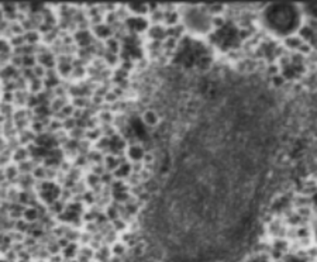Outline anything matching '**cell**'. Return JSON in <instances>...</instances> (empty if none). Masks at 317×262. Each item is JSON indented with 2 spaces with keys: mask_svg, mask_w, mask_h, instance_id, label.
<instances>
[{
  "mask_svg": "<svg viewBox=\"0 0 317 262\" xmlns=\"http://www.w3.org/2000/svg\"><path fill=\"white\" fill-rule=\"evenodd\" d=\"M141 123L148 128H157L161 124V116L155 109H145L140 116Z\"/></svg>",
  "mask_w": 317,
  "mask_h": 262,
  "instance_id": "6da1fadb",
  "label": "cell"
},
{
  "mask_svg": "<svg viewBox=\"0 0 317 262\" xmlns=\"http://www.w3.org/2000/svg\"><path fill=\"white\" fill-rule=\"evenodd\" d=\"M10 42L6 40H0V55L2 54H9V51H10Z\"/></svg>",
  "mask_w": 317,
  "mask_h": 262,
  "instance_id": "7a4b0ae2",
  "label": "cell"
}]
</instances>
